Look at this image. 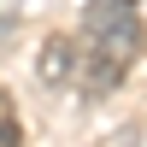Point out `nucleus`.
Returning <instances> with one entry per match:
<instances>
[{"label":"nucleus","mask_w":147,"mask_h":147,"mask_svg":"<svg viewBox=\"0 0 147 147\" xmlns=\"http://www.w3.org/2000/svg\"><path fill=\"white\" fill-rule=\"evenodd\" d=\"M82 30H88V53L112 59L118 71H129V59H136L141 41H147L136 0H88V6H82Z\"/></svg>","instance_id":"f257e3e1"},{"label":"nucleus","mask_w":147,"mask_h":147,"mask_svg":"<svg viewBox=\"0 0 147 147\" xmlns=\"http://www.w3.org/2000/svg\"><path fill=\"white\" fill-rule=\"evenodd\" d=\"M77 65H82V47L71 35H47L35 47V82L41 88H71L77 82Z\"/></svg>","instance_id":"f03ea898"},{"label":"nucleus","mask_w":147,"mask_h":147,"mask_svg":"<svg viewBox=\"0 0 147 147\" xmlns=\"http://www.w3.org/2000/svg\"><path fill=\"white\" fill-rule=\"evenodd\" d=\"M118 82H124V71H118L112 59H100V53H82V65H77V88L88 94V100H100V94H112Z\"/></svg>","instance_id":"7ed1b4c3"},{"label":"nucleus","mask_w":147,"mask_h":147,"mask_svg":"<svg viewBox=\"0 0 147 147\" xmlns=\"http://www.w3.org/2000/svg\"><path fill=\"white\" fill-rule=\"evenodd\" d=\"M24 129H18V112H12V94L0 88V147H18Z\"/></svg>","instance_id":"20e7f679"},{"label":"nucleus","mask_w":147,"mask_h":147,"mask_svg":"<svg viewBox=\"0 0 147 147\" xmlns=\"http://www.w3.org/2000/svg\"><path fill=\"white\" fill-rule=\"evenodd\" d=\"M100 147H136V129H124V136H112V141H100Z\"/></svg>","instance_id":"39448f33"}]
</instances>
